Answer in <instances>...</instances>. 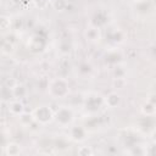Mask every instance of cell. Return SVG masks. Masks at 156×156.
Returning <instances> with one entry per match:
<instances>
[{
	"label": "cell",
	"mask_w": 156,
	"mask_h": 156,
	"mask_svg": "<svg viewBox=\"0 0 156 156\" xmlns=\"http://www.w3.org/2000/svg\"><path fill=\"white\" fill-rule=\"evenodd\" d=\"M33 2H34V5L38 7V9H45L46 6H48V4H49V0H33Z\"/></svg>",
	"instance_id": "obj_21"
},
{
	"label": "cell",
	"mask_w": 156,
	"mask_h": 156,
	"mask_svg": "<svg viewBox=\"0 0 156 156\" xmlns=\"http://www.w3.org/2000/svg\"><path fill=\"white\" fill-rule=\"evenodd\" d=\"M18 118H20V123L22 124V126H24V127H28V126H30L32 123H33V121H34V117H33V113H28V112H23V113H21L20 116H18Z\"/></svg>",
	"instance_id": "obj_12"
},
{
	"label": "cell",
	"mask_w": 156,
	"mask_h": 156,
	"mask_svg": "<svg viewBox=\"0 0 156 156\" xmlns=\"http://www.w3.org/2000/svg\"><path fill=\"white\" fill-rule=\"evenodd\" d=\"M9 111L13 116H20L21 113L24 112V105L21 100L15 99L12 101H9Z\"/></svg>",
	"instance_id": "obj_8"
},
{
	"label": "cell",
	"mask_w": 156,
	"mask_h": 156,
	"mask_svg": "<svg viewBox=\"0 0 156 156\" xmlns=\"http://www.w3.org/2000/svg\"><path fill=\"white\" fill-rule=\"evenodd\" d=\"M69 51H71V44L62 41L60 44V52L63 54V55H67V54H69Z\"/></svg>",
	"instance_id": "obj_19"
},
{
	"label": "cell",
	"mask_w": 156,
	"mask_h": 156,
	"mask_svg": "<svg viewBox=\"0 0 156 156\" xmlns=\"http://www.w3.org/2000/svg\"><path fill=\"white\" fill-rule=\"evenodd\" d=\"M84 37L88 41H91V43H95V41H99L100 38H101V32H100V28L98 26H89L87 27L85 32H84Z\"/></svg>",
	"instance_id": "obj_6"
},
{
	"label": "cell",
	"mask_w": 156,
	"mask_h": 156,
	"mask_svg": "<svg viewBox=\"0 0 156 156\" xmlns=\"http://www.w3.org/2000/svg\"><path fill=\"white\" fill-rule=\"evenodd\" d=\"M18 82H17V79L15 78V77H10V78H6V80H5V87H7L9 89H12L16 84H17Z\"/></svg>",
	"instance_id": "obj_20"
},
{
	"label": "cell",
	"mask_w": 156,
	"mask_h": 156,
	"mask_svg": "<svg viewBox=\"0 0 156 156\" xmlns=\"http://www.w3.org/2000/svg\"><path fill=\"white\" fill-rule=\"evenodd\" d=\"M48 91L52 99H65L69 94V83L66 78H55L48 82Z\"/></svg>",
	"instance_id": "obj_1"
},
{
	"label": "cell",
	"mask_w": 156,
	"mask_h": 156,
	"mask_svg": "<svg viewBox=\"0 0 156 156\" xmlns=\"http://www.w3.org/2000/svg\"><path fill=\"white\" fill-rule=\"evenodd\" d=\"M135 2H141V1H145V0H134Z\"/></svg>",
	"instance_id": "obj_23"
},
{
	"label": "cell",
	"mask_w": 156,
	"mask_h": 156,
	"mask_svg": "<svg viewBox=\"0 0 156 156\" xmlns=\"http://www.w3.org/2000/svg\"><path fill=\"white\" fill-rule=\"evenodd\" d=\"M5 154L10 156H17L21 154V145L15 141H10L5 145Z\"/></svg>",
	"instance_id": "obj_10"
},
{
	"label": "cell",
	"mask_w": 156,
	"mask_h": 156,
	"mask_svg": "<svg viewBox=\"0 0 156 156\" xmlns=\"http://www.w3.org/2000/svg\"><path fill=\"white\" fill-rule=\"evenodd\" d=\"M68 134H69V138L76 143H82L88 138V130H87V128H84L82 126L69 127Z\"/></svg>",
	"instance_id": "obj_5"
},
{
	"label": "cell",
	"mask_w": 156,
	"mask_h": 156,
	"mask_svg": "<svg viewBox=\"0 0 156 156\" xmlns=\"http://www.w3.org/2000/svg\"><path fill=\"white\" fill-rule=\"evenodd\" d=\"M1 51L5 54V55H10L15 51V48H13V44L10 43V41H5L1 46Z\"/></svg>",
	"instance_id": "obj_18"
},
{
	"label": "cell",
	"mask_w": 156,
	"mask_h": 156,
	"mask_svg": "<svg viewBox=\"0 0 156 156\" xmlns=\"http://www.w3.org/2000/svg\"><path fill=\"white\" fill-rule=\"evenodd\" d=\"M102 100H104V104H105L108 108H116V107H118V106L121 105V101H122L121 95H119L118 93H115V91L107 94Z\"/></svg>",
	"instance_id": "obj_7"
},
{
	"label": "cell",
	"mask_w": 156,
	"mask_h": 156,
	"mask_svg": "<svg viewBox=\"0 0 156 156\" xmlns=\"http://www.w3.org/2000/svg\"><path fill=\"white\" fill-rule=\"evenodd\" d=\"M33 117L34 121L38 122L40 126H45L54 121V111L49 105H39L33 111Z\"/></svg>",
	"instance_id": "obj_3"
},
{
	"label": "cell",
	"mask_w": 156,
	"mask_h": 156,
	"mask_svg": "<svg viewBox=\"0 0 156 156\" xmlns=\"http://www.w3.org/2000/svg\"><path fill=\"white\" fill-rule=\"evenodd\" d=\"M11 99H13L11 89H9V88L5 87V85L1 87V88H0V101H5V102H7V101H10Z\"/></svg>",
	"instance_id": "obj_13"
},
{
	"label": "cell",
	"mask_w": 156,
	"mask_h": 156,
	"mask_svg": "<svg viewBox=\"0 0 156 156\" xmlns=\"http://www.w3.org/2000/svg\"><path fill=\"white\" fill-rule=\"evenodd\" d=\"M68 5V0H51V7L56 11H63Z\"/></svg>",
	"instance_id": "obj_14"
},
{
	"label": "cell",
	"mask_w": 156,
	"mask_h": 156,
	"mask_svg": "<svg viewBox=\"0 0 156 156\" xmlns=\"http://www.w3.org/2000/svg\"><path fill=\"white\" fill-rule=\"evenodd\" d=\"M155 112H156L155 104H151V102L146 101V102H144V104L141 105V113H143L144 116H146V117H151V116L155 115Z\"/></svg>",
	"instance_id": "obj_11"
},
{
	"label": "cell",
	"mask_w": 156,
	"mask_h": 156,
	"mask_svg": "<svg viewBox=\"0 0 156 156\" xmlns=\"http://www.w3.org/2000/svg\"><path fill=\"white\" fill-rule=\"evenodd\" d=\"M146 101H149V102H151V104H155V105H156V101H155V94H154V93H151V94L147 96Z\"/></svg>",
	"instance_id": "obj_22"
},
{
	"label": "cell",
	"mask_w": 156,
	"mask_h": 156,
	"mask_svg": "<svg viewBox=\"0 0 156 156\" xmlns=\"http://www.w3.org/2000/svg\"><path fill=\"white\" fill-rule=\"evenodd\" d=\"M77 154L80 155V156H90V155L94 154V151H93V149H91L90 146L84 145V146H79V147H78Z\"/></svg>",
	"instance_id": "obj_17"
},
{
	"label": "cell",
	"mask_w": 156,
	"mask_h": 156,
	"mask_svg": "<svg viewBox=\"0 0 156 156\" xmlns=\"http://www.w3.org/2000/svg\"><path fill=\"white\" fill-rule=\"evenodd\" d=\"M104 104V100L100 95L93 93V94H89L85 99H84V105H85V108L90 112H95L100 108V106Z\"/></svg>",
	"instance_id": "obj_4"
},
{
	"label": "cell",
	"mask_w": 156,
	"mask_h": 156,
	"mask_svg": "<svg viewBox=\"0 0 156 156\" xmlns=\"http://www.w3.org/2000/svg\"><path fill=\"white\" fill-rule=\"evenodd\" d=\"M11 91H12L13 99H17V100H21V99L26 98L27 94H28V90H27L26 85H24V84H21V83H17V84L11 89Z\"/></svg>",
	"instance_id": "obj_9"
},
{
	"label": "cell",
	"mask_w": 156,
	"mask_h": 156,
	"mask_svg": "<svg viewBox=\"0 0 156 156\" xmlns=\"http://www.w3.org/2000/svg\"><path fill=\"white\" fill-rule=\"evenodd\" d=\"M11 26H12V21H11L10 17H7V16H0V29L1 30L10 29Z\"/></svg>",
	"instance_id": "obj_15"
},
{
	"label": "cell",
	"mask_w": 156,
	"mask_h": 156,
	"mask_svg": "<svg viewBox=\"0 0 156 156\" xmlns=\"http://www.w3.org/2000/svg\"><path fill=\"white\" fill-rule=\"evenodd\" d=\"M113 88L115 89H123L127 84V80H126V77H118V78H115L113 79Z\"/></svg>",
	"instance_id": "obj_16"
},
{
	"label": "cell",
	"mask_w": 156,
	"mask_h": 156,
	"mask_svg": "<svg viewBox=\"0 0 156 156\" xmlns=\"http://www.w3.org/2000/svg\"><path fill=\"white\" fill-rule=\"evenodd\" d=\"M74 119V111L69 106H60L54 112V121L62 128H68Z\"/></svg>",
	"instance_id": "obj_2"
}]
</instances>
